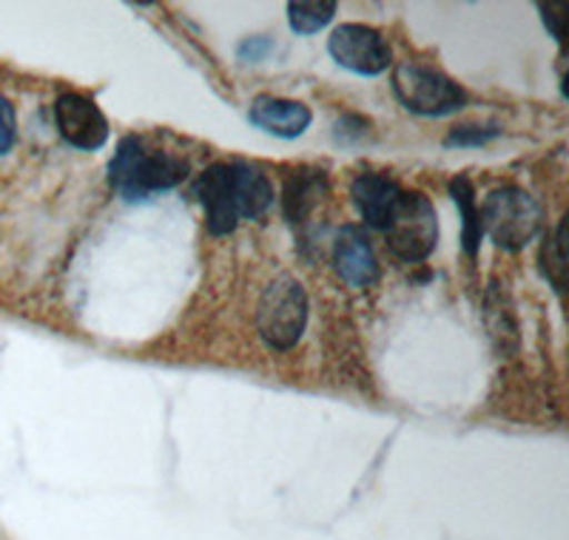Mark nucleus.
<instances>
[{
  "label": "nucleus",
  "mask_w": 569,
  "mask_h": 540,
  "mask_svg": "<svg viewBox=\"0 0 569 540\" xmlns=\"http://www.w3.org/2000/svg\"><path fill=\"white\" fill-rule=\"evenodd\" d=\"M197 197L213 237L237 231L242 219H257L271 208L273 186L253 162H213L197 180Z\"/></svg>",
  "instance_id": "f257e3e1"
},
{
  "label": "nucleus",
  "mask_w": 569,
  "mask_h": 540,
  "mask_svg": "<svg viewBox=\"0 0 569 540\" xmlns=\"http://www.w3.org/2000/svg\"><path fill=\"white\" fill-rule=\"evenodd\" d=\"M393 91L399 103L419 117H447L467 106V91L453 78L416 60L396 66Z\"/></svg>",
  "instance_id": "20e7f679"
},
{
  "label": "nucleus",
  "mask_w": 569,
  "mask_h": 540,
  "mask_svg": "<svg viewBox=\"0 0 569 540\" xmlns=\"http://www.w3.org/2000/svg\"><path fill=\"white\" fill-rule=\"evenodd\" d=\"M385 239L401 262H425L439 244V219L433 202L421 191H401L385 228Z\"/></svg>",
  "instance_id": "39448f33"
},
{
  "label": "nucleus",
  "mask_w": 569,
  "mask_h": 540,
  "mask_svg": "<svg viewBox=\"0 0 569 540\" xmlns=\"http://www.w3.org/2000/svg\"><path fill=\"white\" fill-rule=\"evenodd\" d=\"M325 191H328V177L325 171H317V168H299L293 171L288 180H284L282 191V213L288 222H305L308 213L322 202Z\"/></svg>",
  "instance_id": "f8f14e48"
},
{
  "label": "nucleus",
  "mask_w": 569,
  "mask_h": 540,
  "mask_svg": "<svg viewBox=\"0 0 569 540\" xmlns=\"http://www.w3.org/2000/svg\"><path fill=\"white\" fill-rule=\"evenodd\" d=\"M501 134V129H481V126H459L445 137V146H485L492 137Z\"/></svg>",
  "instance_id": "f3484780"
},
{
  "label": "nucleus",
  "mask_w": 569,
  "mask_h": 540,
  "mask_svg": "<svg viewBox=\"0 0 569 540\" xmlns=\"http://www.w3.org/2000/svg\"><path fill=\"white\" fill-rule=\"evenodd\" d=\"M268 52H271V40L268 38H248L246 43H240V49H237L240 60H246V63H257V60L266 58Z\"/></svg>",
  "instance_id": "aec40b11"
},
{
  "label": "nucleus",
  "mask_w": 569,
  "mask_h": 540,
  "mask_svg": "<svg viewBox=\"0 0 569 540\" xmlns=\"http://www.w3.org/2000/svg\"><path fill=\"white\" fill-rule=\"evenodd\" d=\"M337 14L333 0H319V3H288V23L297 34H317Z\"/></svg>",
  "instance_id": "4468645a"
},
{
  "label": "nucleus",
  "mask_w": 569,
  "mask_h": 540,
  "mask_svg": "<svg viewBox=\"0 0 569 540\" xmlns=\"http://www.w3.org/2000/svg\"><path fill=\"white\" fill-rule=\"evenodd\" d=\"M248 120L262 129L266 134L279 137V140H297L308 131L313 114L311 109L299 100H284V97L259 94L248 109Z\"/></svg>",
  "instance_id": "1a4fd4ad"
},
{
  "label": "nucleus",
  "mask_w": 569,
  "mask_h": 540,
  "mask_svg": "<svg viewBox=\"0 0 569 540\" xmlns=\"http://www.w3.org/2000/svg\"><path fill=\"white\" fill-rule=\"evenodd\" d=\"M54 122L71 149L98 151L109 142V120L91 97L66 91L54 103Z\"/></svg>",
  "instance_id": "6e6552de"
},
{
  "label": "nucleus",
  "mask_w": 569,
  "mask_h": 540,
  "mask_svg": "<svg viewBox=\"0 0 569 540\" xmlns=\"http://www.w3.org/2000/svg\"><path fill=\"white\" fill-rule=\"evenodd\" d=\"M333 137L342 146H362L373 137V129H370V120L359 114H345L337 120V129H333Z\"/></svg>",
  "instance_id": "dca6fc26"
},
{
  "label": "nucleus",
  "mask_w": 569,
  "mask_h": 540,
  "mask_svg": "<svg viewBox=\"0 0 569 540\" xmlns=\"http://www.w3.org/2000/svg\"><path fill=\"white\" fill-rule=\"evenodd\" d=\"M538 9H541L543 27L550 29V34L558 40V43H563V23H567V7H563V3H538Z\"/></svg>",
  "instance_id": "6ab92c4d"
},
{
  "label": "nucleus",
  "mask_w": 569,
  "mask_h": 540,
  "mask_svg": "<svg viewBox=\"0 0 569 540\" xmlns=\"http://www.w3.org/2000/svg\"><path fill=\"white\" fill-rule=\"evenodd\" d=\"M333 264L350 288H370L379 279V262H376L373 248H370L368 237L353 226L339 231L337 242H333Z\"/></svg>",
  "instance_id": "9b49d317"
},
{
  "label": "nucleus",
  "mask_w": 569,
  "mask_h": 540,
  "mask_svg": "<svg viewBox=\"0 0 569 540\" xmlns=\"http://www.w3.org/2000/svg\"><path fill=\"white\" fill-rule=\"evenodd\" d=\"M541 268L543 277L550 279L552 288L558 293H563V284H567V253H563V222L556 228V233L543 239L541 251Z\"/></svg>",
  "instance_id": "2eb2a0df"
},
{
  "label": "nucleus",
  "mask_w": 569,
  "mask_h": 540,
  "mask_svg": "<svg viewBox=\"0 0 569 540\" xmlns=\"http://www.w3.org/2000/svg\"><path fill=\"white\" fill-rule=\"evenodd\" d=\"M308 324V293L291 277L271 282L259 299L257 328L268 348L291 350Z\"/></svg>",
  "instance_id": "423d86ee"
},
{
  "label": "nucleus",
  "mask_w": 569,
  "mask_h": 540,
  "mask_svg": "<svg viewBox=\"0 0 569 540\" xmlns=\"http://www.w3.org/2000/svg\"><path fill=\"white\" fill-rule=\"evenodd\" d=\"M450 197L459 206L461 219H465V226H461V248L470 259L479 257V244H481V222H479V206H476V191H472L470 177L459 174L456 180H450Z\"/></svg>",
  "instance_id": "ddd939ff"
},
{
  "label": "nucleus",
  "mask_w": 569,
  "mask_h": 540,
  "mask_svg": "<svg viewBox=\"0 0 569 540\" xmlns=\"http://www.w3.org/2000/svg\"><path fill=\"white\" fill-rule=\"evenodd\" d=\"M405 188L388 174H379V171H368V174H359L350 186V197H353L356 211L362 213L365 226L376 228V231H385L388 228V219L393 213L396 202H399V193Z\"/></svg>",
  "instance_id": "9d476101"
},
{
  "label": "nucleus",
  "mask_w": 569,
  "mask_h": 540,
  "mask_svg": "<svg viewBox=\"0 0 569 540\" xmlns=\"http://www.w3.org/2000/svg\"><path fill=\"white\" fill-rule=\"evenodd\" d=\"M188 177L186 157L151 146L146 137L129 134L117 142L109 162V186L126 202H142L154 193L171 191Z\"/></svg>",
  "instance_id": "f03ea898"
},
{
  "label": "nucleus",
  "mask_w": 569,
  "mask_h": 540,
  "mask_svg": "<svg viewBox=\"0 0 569 540\" xmlns=\"http://www.w3.org/2000/svg\"><path fill=\"white\" fill-rule=\"evenodd\" d=\"M479 222L481 233H490L501 251H521L541 231L543 208L525 188H496L481 202Z\"/></svg>",
  "instance_id": "7ed1b4c3"
},
{
  "label": "nucleus",
  "mask_w": 569,
  "mask_h": 540,
  "mask_svg": "<svg viewBox=\"0 0 569 540\" xmlns=\"http://www.w3.org/2000/svg\"><path fill=\"white\" fill-rule=\"evenodd\" d=\"M328 52L342 69L362 78L385 74L393 66V52L385 34L365 23H342L333 29L328 38Z\"/></svg>",
  "instance_id": "0eeeda50"
},
{
  "label": "nucleus",
  "mask_w": 569,
  "mask_h": 540,
  "mask_svg": "<svg viewBox=\"0 0 569 540\" xmlns=\"http://www.w3.org/2000/svg\"><path fill=\"white\" fill-rule=\"evenodd\" d=\"M18 140V117H14V106L7 97L0 94V157L9 154Z\"/></svg>",
  "instance_id": "a211bd4d"
}]
</instances>
